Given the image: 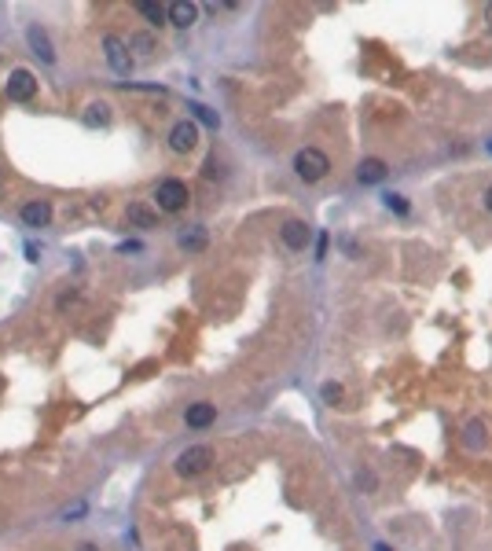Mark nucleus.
Returning <instances> with one entry per match:
<instances>
[{"label": "nucleus", "mask_w": 492, "mask_h": 551, "mask_svg": "<svg viewBox=\"0 0 492 551\" xmlns=\"http://www.w3.org/2000/svg\"><path fill=\"white\" fill-rule=\"evenodd\" d=\"M327 169H331V158H327L320 148H302L298 155H294V173H298L305 184L323 181Z\"/></svg>", "instance_id": "f257e3e1"}, {"label": "nucleus", "mask_w": 492, "mask_h": 551, "mask_svg": "<svg viewBox=\"0 0 492 551\" xmlns=\"http://www.w3.org/2000/svg\"><path fill=\"white\" fill-rule=\"evenodd\" d=\"M188 184L184 181H176V176H169V181H162L155 188V206L162 209V214H180V209L188 206Z\"/></svg>", "instance_id": "f03ea898"}, {"label": "nucleus", "mask_w": 492, "mask_h": 551, "mask_svg": "<svg viewBox=\"0 0 492 551\" xmlns=\"http://www.w3.org/2000/svg\"><path fill=\"white\" fill-rule=\"evenodd\" d=\"M209 463H213V448L209 445H191V448L180 452L173 467H176L180 478H195V474H202Z\"/></svg>", "instance_id": "7ed1b4c3"}, {"label": "nucleus", "mask_w": 492, "mask_h": 551, "mask_svg": "<svg viewBox=\"0 0 492 551\" xmlns=\"http://www.w3.org/2000/svg\"><path fill=\"white\" fill-rule=\"evenodd\" d=\"M4 92H8L11 103H26V100H34V92H37V77L30 70H11V77L4 81Z\"/></svg>", "instance_id": "20e7f679"}, {"label": "nucleus", "mask_w": 492, "mask_h": 551, "mask_svg": "<svg viewBox=\"0 0 492 551\" xmlns=\"http://www.w3.org/2000/svg\"><path fill=\"white\" fill-rule=\"evenodd\" d=\"M195 143H199V125H195L191 118L176 122V125L169 129V148H173L176 155H188V151H195Z\"/></svg>", "instance_id": "39448f33"}, {"label": "nucleus", "mask_w": 492, "mask_h": 551, "mask_svg": "<svg viewBox=\"0 0 492 551\" xmlns=\"http://www.w3.org/2000/svg\"><path fill=\"white\" fill-rule=\"evenodd\" d=\"M103 52H107V63H110V70L114 74H129L133 70V59H129V48H125V41L122 37H114V34H107L103 37Z\"/></svg>", "instance_id": "423d86ee"}, {"label": "nucleus", "mask_w": 492, "mask_h": 551, "mask_svg": "<svg viewBox=\"0 0 492 551\" xmlns=\"http://www.w3.org/2000/svg\"><path fill=\"white\" fill-rule=\"evenodd\" d=\"M280 235H283V242H287L290 250H305L309 239H313V228H309L305 221H287Z\"/></svg>", "instance_id": "0eeeda50"}, {"label": "nucleus", "mask_w": 492, "mask_h": 551, "mask_svg": "<svg viewBox=\"0 0 492 551\" xmlns=\"http://www.w3.org/2000/svg\"><path fill=\"white\" fill-rule=\"evenodd\" d=\"M184 419H188V427H195V430H202V427H209L213 419H217V404H209V401H199V404H188V412H184Z\"/></svg>", "instance_id": "6e6552de"}, {"label": "nucleus", "mask_w": 492, "mask_h": 551, "mask_svg": "<svg viewBox=\"0 0 492 551\" xmlns=\"http://www.w3.org/2000/svg\"><path fill=\"white\" fill-rule=\"evenodd\" d=\"M48 221H52V206H48V202H26L22 206V224H26V228H44Z\"/></svg>", "instance_id": "1a4fd4ad"}, {"label": "nucleus", "mask_w": 492, "mask_h": 551, "mask_svg": "<svg viewBox=\"0 0 492 551\" xmlns=\"http://www.w3.org/2000/svg\"><path fill=\"white\" fill-rule=\"evenodd\" d=\"M26 41H30V48H34V56H41L44 63H56L52 41H48V34H44L41 26H30V30H26Z\"/></svg>", "instance_id": "9d476101"}, {"label": "nucleus", "mask_w": 492, "mask_h": 551, "mask_svg": "<svg viewBox=\"0 0 492 551\" xmlns=\"http://www.w3.org/2000/svg\"><path fill=\"white\" fill-rule=\"evenodd\" d=\"M386 162L382 158H364L360 162V169H356V176H360V184H379V181H386Z\"/></svg>", "instance_id": "9b49d317"}, {"label": "nucleus", "mask_w": 492, "mask_h": 551, "mask_svg": "<svg viewBox=\"0 0 492 551\" xmlns=\"http://www.w3.org/2000/svg\"><path fill=\"white\" fill-rule=\"evenodd\" d=\"M195 19H199V8L188 4V0H176V4H169V22H173V26L188 30V26H195Z\"/></svg>", "instance_id": "f8f14e48"}, {"label": "nucleus", "mask_w": 492, "mask_h": 551, "mask_svg": "<svg viewBox=\"0 0 492 551\" xmlns=\"http://www.w3.org/2000/svg\"><path fill=\"white\" fill-rule=\"evenodd\" d=\"M136 8H140V15H143V19L151 22V26H166V22H169V8H166V4H155V0H140Z\"/></svg>", "instance_id": "ddd939ff"}, {"label": "nucleus", "mask_w": 492, "mask_h": 551, "mask_svg": "<svg viewBox=\"0 0 492 551\" xmlns=\"http://www.w3.org/2000/svg\"><path fill=\"white\" fill-rule=\"evenodd\" d=\"M180 250H188V254H199L206 250V232L202 228H188V232H180Z\"/></svg>", "instance_id": "4468645a"}, {"label": "nucleus", "mask_w": 492, "mask_h": 551, "mask_svg": "<svg viewBox=\"0 0 492 551\" xmlns=\"http://www.w3.org/2000/svg\"><path fill=\"white\" fill-rule=\"evenodd\" d=\"M81 122H85L89 129L107 125V122H110V107H107V103H89V107H85V115H81Z\"/></svg>", "instance_id": "2eb2a0df"}, {"label": "nucleus", "mask_w": 492, "mask_h": 551, "mask_svg": "<svg viewBox=\"0 0 492 551\" xmlns=\"http://www.w3.org/2000/svg\"><path fill=\"white\" fill-rule=\"evenodd\" d=\"M129 221H133L136 228H155V221H158V214H151V209H147V206L133 202V206H129Z\"/></svg>", "instance_id": "dca6fc26"}, {"label": "nucleus", "mask_w": 492, "mask_h": 551, "mask_svg": "<svg viewBox=\"0 0 492 551\" xmlns=\"http://www.w3.org/2000/svg\"><path fill=\"white\" fill-rule=\"evenodd\" d=\"M478 445H485V423L474 419V423L467 427V448H478Z\"/></svg>", "instance_id": "f3484780"}, {"label": "nucleus", "mask_w": 492, "mask_h": 551, "mask_svg": "<svg viewBox=\"0 0 492 551\" xmlns=\"http://www.w3.org/2000/svg\"><path fill=\"white\" fill-rule=\"evenodd\" d=\"M191 115L199 118L202 125H209V129H217V125H221V118H217V110H209V107H202V103H195V107H191Z\"/></svg>", "instance_id": "a211bd4d"}, {"label": "nucleus", "mask_w": 492, "mask_h": 551, "mask_svg": "<svg viewBox=\"0 0 492 551\" xmlns=\"http://www.w3.org/2000/svg\"><path fill=\"white\" fill-rule=\"evenodd\" d=\"M320 394H323L327 404H338V401H342V386H338V382H323V390H320Z\"/></svg>", "instance_id": "6ab92c4d"}, {"label": "nucleus", "mask_w": 492, "mask_h": 551, "mask_svg": "<svg viewBox=\"0 0 492 551\" xmlns=\"http://www.w3.org/2000/svg\"><path fill=\"white\" fill-rule=\"evenodd\" d=\"M129 44H133V48H140L143 56H151V52H155V37H147V34H136V37L129 41Z\"/></svg>", "instance_id": "aec40b11"}, {"label": "nucleus", "mask_w": 492, "mask_h": 551, "mask_svg": "<svg viewBox=\"0 0 492 551\" xmlns=\"http://www.w3.org/2000/svg\"><path fill=\"white\" fill-rule=\"evenodd\" d=\"M382 199H386L389 209H397V214H408V199H404V195H393V191H389V195H382Z\"/></svg>", "instance_id": "412c9836"}, {"label": "nucleus", "mask_w": 492, "mask_h": 551, "mask_svg": "<svg viewBox=\"0 0 492 551\" xmlns=\"http://www.w3.org/2000/svg\"><path fill=\"white\" fill-rule=\"evenodd\" d=\"M70 302H77V290H67V294H59V309H67Z\"/></svg>", "instance_id": "4be33fe9"}, {"label": "nucleus", "mask_w": 492, "mask_h": 551, "mask_svg": "<svg viewBox=\"0 0 492 551\" xmlns=\"http://www.w3.org/2000/svg\"><path fill=\"white\" fill-rule=\"evenodd\" d=\"M485 209H488V214H492V184L485 188Z\"/></svg>", "instance_id": "5701e85b"}, {"label": "nucleus", "mask_w": 492, "mask_h": 551, "mask_svg": "<svg viewBox=\"0 0 492 551\" xmlns=\"http://www.w3.org/2000/svg\"><path fill=\"white\" fill-rule=\"evenodd\" d=\"M77 551H100V547H96V544H81Z\"/></svg>", "instance_id": "b1692460"}, {"label": "nucleus", "mask_w": 492, "mask_h": 551, "mask_svg": "<svg viewBox=\"0 0 492 551\" xmlns=\"http://www.w3.org/2000/svg\"><path fill=\"white\" fill-rule=\"evenodd\" d=\"M375 551H393L389 544H375Z\"/></svg>", "instance_id": "393cba45"}, {"label": "nucleus", "mask_w": 492, "mask_h": 551, "mask_svg": "<svg viewBox=\"0 0 492 551\" xmlns=\"http://www.w3.org/2000/svg\"><path fill=\"white\" fill-rule=\"evenodd\" d=\"M488 26H492V8H488Z\"/></svg>", "instance_id": "a878e982"}, {"label": "nucleus", "mask_w": 492, "mask_h": 551, "mask_svg": "<svg viewBox=\"0 0 492 551\" xmlns=\"http://www.w3.org/2000/svg\"><path fill=\"white\" fill-rule=\"evenodd\" d=\"M488 148H492V140H488Z\"/></svg>", "instance_id": "bb28decb"}]
</instances>
